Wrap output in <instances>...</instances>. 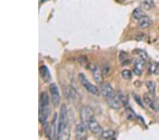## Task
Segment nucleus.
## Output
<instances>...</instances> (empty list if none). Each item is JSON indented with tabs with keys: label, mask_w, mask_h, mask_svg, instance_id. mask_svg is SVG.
<instances>
[{
	"label": "nucleus",
	"mask_w": 159,
	"mask_h": 140,
	"mask_svg": "<svg viewBox=\"0 0 159 140\" xmlns=\"http://www.w3.org/2000/svg\"><path fill=\"white\" fill-rule=\"evenodd\" d=\"M70 138V128L69 127L67 111L65 105H61L60 108V118L58 122V139H69Z\"/></svg>",
	"instance_id": "nucleus-1"
},
{
	"label": "nucleus",
	"mask_w": 159,
	"mask_h": 140,
	"mask_svg": "<svg viewBox=\"0 0 159 140\" xmlns=\"http://www.w3.org/2000/svg\"><path fill=\"white\" fill-rule=\"evenodd\" d=\"M80 118L81 123L87 127L89 122L94 118V112L93 109L89 106H82L80 109Z\"/></svg>",
	"instance_id": "nucleus-2"
},
{
	"label": "nucleus",
	"mask_w": 159,
	"mask_h": 140,
	"mask_svg": "<svg viewBox=\"0 0 159 140\" xmlns=\"http://www.w3.org/2000/svg\"><path fill=\"white\" fill-rule=\"evenodd\" d=\"M79 80H80L81 84L84 86V87L85 88L89 93L95 96H99L100 91L98 88V87L96 86H94L89 82V81L86 78V76H84L83 74H80L79 75Z\"/></svg>",
	"instance_id": "nucleus-3"
},
{
	"label": "nucleus",
	"mask_w": 159,
	"mask_h": 140,
	"mask_svg": "<svg viewBox=\"0 0 159 140\" xmlns=\"http://www.w3.org/2000/svg\"><path fill=\"white\" fill-rule=\"evenodd\" d=\"M50 91L52 96V102L55 106H57L60 101V95L57 86L55 83H52L50 85Z\"/></svg>",
	"instance_id": "nucleus-4"
},
{
	"label": "nucleus",
	"mask_w": 159,
	"mask_h": 140,
	"mask_svg": "<svg viewBox=\"0 0 159 140\" xmlns=\"http://www.w3.org/2000/svg\"><path fill=\"white\" fill-rule=\"evenodd\" d=\"M87 127L96 136H101L102 132H103L101 124L96 120L95 118H93L89 122Z\"/></svg>",
	"instance_id": "nucleus-5"
},
{
	"label": "nucleus",
	"mask_w": 159,
	"mask_h": 140,
	"mask_svg": "<svg viewBox=\"0 0 159 140\" xmlns=\"http://www.w3.org/2000/svg\"><path fill=\"white\" fill-rule=\"evenodd\" d=\"M134 72L135 75L138 76H141L142 74V72L145 70L146 66V60L142 59V58H138L136 59L134 62Z\"/></svg>",
	"instance_id": "nucleus-6"
},
{
	"label": "nucleus",
	"mask_w": 159,
	"mask_h": 140,
	"mask_svg": "<svg viewBox=\"0 0 159 140\" xmlns=\"http://www.w3.org/2000/svg\"><path fill=\"white\" fill-rule=\"evenodd\" d=\"M101 92L107 98L112 97V96L115 95L114 89L112 88V86L107 82L102 84L101 87Z\"/></svg>",
	"instance_id": "nucleus-7"
},
{
	"label": "nucleus",
	"mask_w": 159,
	"mask_h": 140,
	"mask_svg": "<svg viewBox=\"0 0 159 140\" xmlns=\"http://www.w3.org/2000/svg\"><path fill=\"white\" fill-rule=\"evenodd\" d=\"M90 67H91V70L92 71V73H93V76L94 78V80L98 84H102L103 83V76L101 71H100L99 69L96 67V66L94 65H90Z\"/></svg>",
	"instance_id": "nucleus-8"
},
{
	"label": "nucleus",
	"mask_w": 159,
	"mask_h": 140,
	"mask_svg": "<svg viewBox=\"0 0 159 140\" xmlns=\"http://www.w3.org/2000/svg\"><path fill=\"white\" fill-rule=\"evenodd\" d=\"M76 137L77 139H85L86 138V126L83 123L76 125Z\"/></svg>",
	"instance_id": "nucleus-9"
},
{
	"label": "nucleus",
	"mask_w": 159,
	"mask_h": 140,
	"mask_svg": "<svg viewBox=\"0 0 159 140\" xmlns=\"http://www.w3.org/2000/svg\"><path fill=\"white\" fill-rule=\"evenodd\" d=\"M107 103H108L109 106L113 109H119L121 106H123L117 94L116 95L115 94L112 97L107 98Z\"/></svg>",
	"instance_id": "nucleus-10"
},
{
	"label": "nucleus",
	"mask_w": 159,
	"mask_h": 140,
	"mask_svg": "<svg viewBox=\"0 0 159 140\" xmlns=\"http://www.w3.org/2000/svg\"><path fill=\"white\" fill-rule=\"evenodd\" d=\"M40 77L43 81L45 83H49L51 80V75L49 71V69L47 67V66L43 65L39 70Z\"/></svg>",
	"instance_id": "nucleus-11"
},
{
	"label": "nucleus",
	"mask_w": 159,
	"mask_h": 140,
	"mask_svg": "<svg viewBox=\"0 0 159 140\" xmlns=\"http://www.w3.org/2000/svg\"><path fill=\"white\" fill-rule=\"evenodd\" d=\"M143 101H144V103L147 104V106H149L153 111H158L157 107H156V100H153L148 93H145L144 95H143Z\"/></svg>",
	"instance_id": "nucleus-12"
},
{
	"label": "nucleus",
	"mask_w": 159,
	"mask_h": 140,
	"mask_svg": "<svg viewBox=\"0 0 159 140\" xmlns=\"http://www.w3.org/2000/svg\"><path fill=\"white\" fill-rule=\"evenodd\" d=\"M151 24V19L147 16V15H145V16H143L142 18H141L139 21H138V24H139V28L142 29H147V28L150 26Z\"/></svg>",
	"instance_id": "nucleus-13"
},
{
	"label": "nucleus",
	"mask_w": 159,
	"mask_h": 140,
	"mask_svg": "<svg viewBox=\"0 0 159 140\" xmlns=\"http://www.w3.org/2000/svg\"><path fill=\"white\" fill-rule=\"evenodd\" d=\"M143 16H145V14L144 12L143 11L142 9H141L139 8H137L133 11L132 18L134 19L137 20V21H139L141 18H142Z\"/></svg>",
	"instance_id": "nucleus-14"
},
{
	"label": "nucleus",
	"mask_w": 159,
	"mask_h": 140,
	"mask_svg": "<svg viewBox=\"0 0 159 140\" xmlns=\"http://www.w3.org/2000/svg\"><path fill=\"white\" fill-rule=\"evenodd\" d=\"M115 136V132L112 129H107L102 132L101 137L104 139H113Z\"/></svg>",
	"instance_id": "nucleus-15"
},
{
	"label": "nucleus",
	"mask_w": 159,
	"mask_h": 140,
	"mask_svg": "<svg viewBox=\"0 0 159 140\" xmlns=\"http://www.w3.org/2000/svg\"><path fill=\"white\" fill-rule=\"evenodd\" d=\"M146 86L148 89V92H149L150 94H155V91H156V84L153 81H148L146 82Z\"/></svg>",
	"instance_id": "nucleus-16"
},
{
	"label": "nucleus",
	"mask_w": 159,
	"mask_h": 140,
	"mask_svg": "<svg viewBox=\"0 0 159 140\" xmlns=\"http://www.w3.org/2000/svg\"><path fill=\"white\" fill-rule=\"evenodd\" d=\"M120 61L121 62L122 65H125V64L127 65V62L129 61V57H128V55L127 53L124 52H121L120 54Z\"/></svg>",
	"instance_id": "nucleus-17"
},
{
	"label": "nucleus",
	"mask_w": 159,
	"mask_h": 140,
	"mask_svg": "<svg viewBox=\"0 0 159 140\" xmlns=\"http://www.w3.org/2000/svg\"><path fill=\"white\" fill-rule=\"evenodd\" d=\"M122 76L125 79H130L132 77V74L131 72V71L128 70H125L122 72Z\"/></svg>",
	"instance_id": "nucleus-18"
},
{
	"label": "nucleus",
	"mask_w": 159,
	"mask_h": 140,
	"mask_svg": "<svg viewBox=\"0 0 159 140\" xmlns=\"http://www.w3.org/2000/svg\"><path fill=\"white\" fill-rule=\"evenodd\" d=\"M136 52L139 55V57L142 58V59L147 60L148 59V55L147 54V52H145L144 50H136Z\"/></svg>",
	"instance_id": "nucleus-19"
},
{
	"label": "nucleus",
	"mask_w": 159,
	"mask_h": 140,
	"mask_svg": "<svg viewBox=\"0 0 159 140\" xmlns=\"http://www.w3.org/2000/svg\"><path fill=\"white\" fill-rule=\"evenodd\" d=\"M126 115L127 116V118L129 119V120H133L135 118V114L134 113V112H133L132 110L129 108H127L126 110Z\"/></svg>",
	"instance_id": "nucleus-20"
},
{
	"label": "nucleus",
	"mask_w": 159,
	"mask_h": 140,
	"mask_svg": "<svg viewBox=\"0 0 159 140\" xmlns=\"http://www.w3.org/2000/svg\"><path fill=\"white\" fill-rule=\"evenodd\" d=\"M142 7L143 9H144L146 10H148L151 8V4L148 1H145L142 4Z\"/></svg>",
	"instance_id": "nucleus-21"
},
{
	"label": "nucleus",
	"mask_w": 159,
	"mask_h": 140,
	"mask_svg": "<svg viewBox=\"0 0 159 140\" xmlns=\"http://www.w3.org/2000/svg\"><path fill=\"white\" fill-rule=\"evenodd\" d=\"M134 99H135L136 102H137V103L139 104V105L141 107H142V108H143V103H142V99H141V98L139 97V96H138V95H134Z\"/></svg>",
	"instance_id": "nucleus-22"
},
{
	"label": "nucleus",
	"mask_w": 159,
	"mask_h": 140,
	"mask_svg": "<svg viewBox=\"0 0 159 140\" xmlns=\"http://www.w3.org/2000/svg\"><path fill=\"white\" fill-rule=\"evenodd\" d=\"M153 74H156V75H159V63H156V67H155V70Z\"/></svg>",
	"instance_id": "nucleus-23"
},
{
	"label": "nucleus",
	"mask_w": 159,
	"mask_h": 140,
	"mask_svg": "<svg viewBox=\"0 0 159 140\" xmlns=\"http://www.w3.org/2000/svg\"><path fill=\"white\" fill-rule=\"evenodd\" d=\"M117 1H118V2H122L126 1V0H117Z\"/></svg>",
	"instance_id": "nucleus-24"
},
{
	"label": "nucleus",
	"mask_w": 159,
	"mask_h": 140,
	"mask_svg": "<svg viewBox=\"0 0 159 140\" xmlns=\"http://www.w3.org/2000/svg\"><path fill=\"white\" fill-rule=\"evenodd\" d=\"M48 1V0H41V2H46Z\"/></svg>",
	"instance_id": "nucleus-25"
}]
</instances>
